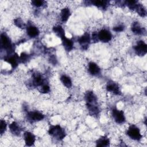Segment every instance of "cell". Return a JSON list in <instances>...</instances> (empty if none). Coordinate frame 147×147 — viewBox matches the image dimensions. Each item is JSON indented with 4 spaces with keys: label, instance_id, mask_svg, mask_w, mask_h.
Returning a JSON list of instances; mask_svg holds the SVG:
<instances>
[{
    "label": "cell",
    "instance_id": "cell-1",
    "mask_svg": "<svg viewBox=\"0 0 147 147\" xmlns=\"http://www.w3.org/2000/svg\"><path fill=\"white\" fill-rule=\"evenodd\" d=\"M49 133L59 140L63 139L65 136V132L59 125L53 126L49 130Z\"/></svg>",
    "mask_w": 147,
    "mask_h": 147
},
{
    "label": "cell",
    "instance_id": "cell-2",
    "mask_svg": "<svg viewBox=\"0 0 147 147\" xmlns=\"http://www.w3.org/2000/svg\"><path fill=\"white\" fill-rule=\"evenodd\" d=\"M127 134L129 137L134 140H138L142 137L140 130L138 127L134 125L129 127L127 131Z\"/></svg>",
    "mask_w": 147,
    "mask_h": 147
},
{
    "label": "cell",
    "instance_id": "cell-3",
    "mask_svg": "<svg viewBox=\"0 0 147 147\" xmlns=\"http://www.w3.org/2000/svg\"><path fill=\"white\" fill-rule=\"evenodd\" d=\"M137 55L139 56H144L147 52V45L143 41H139L134 47Z\"/></svg>",
    "mask_w": 147,
    "mask_h": 147
},
{
    "label": "cell",
    "instance_id": "cell-4",
    "mask_svg": "<svg viewBox=\"0 0 147 147\" xmlns=\"http://www.w3.org/2000/svg\"><path fill=\"white\" fill-rule=\"evenodd\" d=\"M112 114L115 121L118 123H122L125 121L124 113L122 111L119 110L117 109H113Z\"/></svg>",
    "mask_w": 147,
    "mask_h": 147
},
{
    "label": "cell",
    "instance_id": "cell-5",
    "mask_svg": "<svg viewBox=\"0 0 147 147\" xmlns=\"http://www.w3.org/2000/svg\"><path fill=\"white\" fill-rule=\"evenodd\" d=\"M97 36L99 40L104 42H107L110 41L112 37L110 32L106 29H102L100 30L97 34Z\"/></svg>",
    "mask_w": 147,
    "mask_h": 147
},
{
    "label": "cell",
    "instance_id": "cell-6",
    "mask_svg": "<svg viewBox=\"0 0 147 147\" xmlns=\"http://www.w3.org/2000/svg\"><path fill=\"white\" fill-rule=\"evenodd\" d=\"M79 42L82 48L84 49H87L90 42V36L87 33L84 34L79 39Z\"/></svg>",
    "mask_w": 147,
    "mask_h": 147
},
{
    "label": "cell",
    "instance_id": "cell-7",
    "mask_svg": "<svg viewBox=\"0 0 147 147\" xmlns=\"http://www.w3.org/2000/svg\"><path fill=\"white\" fill-rule=\"evenodd\" d=\"M24 140L27 146H32L35 141L34 136L30 132L26 131L24 133Z\"/></svg>",
    "mask_w": 147,
    "mask_h": 147
},
{
    "label": "cell",
    "instance_id": "cell-8",
    "mask_svg": "<svg viewBox=\"0 0 147 147\" xmlns=\"http://www.w3.org/2000/svg\"><path fill=\"white\" fill-rule=\"evenodd\" d=\"M1 44L5 49H10L11 48L10 41L5 34H1Z\"/></svg>",
    "mask_w": 147,
    "mask_h": 147
},
{
    "label": "cell",
    "instance_id": "cell-9",
    "mask_svg": "<svg viewBox=\"0 0 147 147\" xmlns=\"http://www.w3.org/2000/svg\"><path fill=\"white\" fill-rule=\"evenodd\" d=\"M28 118L32 121H40L42 120L44 116L42 114L38 111H31L28 114Z\"/></svg>",
    "mask_w": 147,
    "mask_h": 147
},
{
    "label": "cell",
    "instance_id": "cell-10",
    "mask_svg": "<svg viewBox=\"0 0 147 147\" xmlns=\"http://www.w3.org/2000/svg\"><path fill=\"white\" fill-rule=\"evenodd\" d=\"M61 38L63 45L66 51H69L73 48V42L71 40L67 38L65 36Z\"/></svg>",
    "mask_w": 147,
    "mask_h": 147
},
{
    "label": "cell",
    "instance_id": "cell-11",
    "mask_svg": "<svg viewBox=\"0 0 147 147\" xmlns=\"http://www.w3.org/2000/svg\"><path fill=\"white\" fill-rule=\"evenodd\" d=\"M107 91L114 93V94L118 95L120 94V90L118 86L114 83H109L106 86Z\"/></svg>",
    "mask_w": 147,
    "mask_h": 147
},
{
    "label": "cell",
    "instance_id": "cell-12",
    "mask_svg": "<svg viewBox=\"0 0 147 147\" xmlns=\"http://www.w3.org/2000/svg\"><path fill=\"white\" fill-rule=\"evenodd\" d=\"M131 30L133 33L137 34H142L145 32V30L142 28L137 22H135L131 26Z\"/></svg>",
    "mask_w": 147,
    "mask_h": 147
},
{
    "label": "cell",
    "instance_id": "cell-13",
    "mask_svg": "<svg viewBox=\"0 0 147 147\" xmlns=\"http://www.w3.org/2000/svg\"><path fill=\"white\" fill-rule=\"evenodd\" d=\"M88 71L91 75H96L100 72V68L96 63L90 62L88 64Z\"/></svg>",
    "mask_w": 147,
    "mask_h": 147
},
{
    "label": "cell",
    "instance_id": "cell-14",
    "mask_svg": "<svg viewBox=\"0 0 147 147\" xmlns=\"http://www.w3.org/2000/svg\"><path fill=\"white\" fill-rule=\"evenodd\" d=\"M28 35L30 37H34L38 36L39 33L38 29L34 26L30 25L26 29Z\"/></svg>",
    "mask_w": 147,
    "mask_h": 147
},
{
    "label": "cell",
    "instance_id": "cell-15",
    "mask_svg": "<svg viewBox=\"0 0 147 147\" xmlns=\"http://www.w3.org/2000/svg\"><path fill=\"white\" fill-rule=\"evenodd\" d=\"M85 98H86V100L88 104H94L96 101V98L95 95L91 91H88L86 93Z\"/></svg>",
    "mask_w": 147,
    "mask_h": 147
},
{
    "label": "cell",
    "instance_id": "cell-16",
    "mask_svg": "<svg viewBox=\"0 0 147 147\" xmlns=\"http://www.w3.org/2000/svg\"><path fill=\"white\" fill-rule=\"evenodd\" d=\"M18 57L16 55H14L7 57L5 59V60L10 63L13 68H16L18 65Z\"/></svg>",
    "mask_w": 147,
    "mask_h": 147
},
{
    "label": "cell",
    "instance_id": "cell-17",
    "mask_svg": "<svg viewBox=\"0 0 147 147\" xmlns=\"http://www.w3.org/2000/svg\"><path fill=\"white\" fill-rule=\"evenodd\" d=\"M70 16V11L68 8H64L61 11V20L63 22H65L68 20Z\"/></svg>",
    "mask_w": 147,
    "mask_h": 147
},
{
    "label": "cell",
    "instance_id": "cell-18",
    "mask_svg": "<svg viewBox=\"0 0 147 147\" xmlns=\"http://www.w3.org/2000/svg\"><path fill=\"white\" fill-rule=\"evenodd\" d=\"M10 131L14 134L16 135H18L20 133L21 131V129L19 127V126L18 125V124L16 122H12L10 126Z\"/></svg>",
    "mask_w": 147,
    "mask_h": 147
},
{
    "label": "cell",
    "instance_id": "cell-19",
    "mask_svg": "<svg viewBox=\"0 0 147 147\" xmlns=\"http://www.w3.org/2000/svg\"><path fill=\"white\" fill-rule=\"evenodd\" d=\"M62 83L67 88H70L72 86V81L69 77L66 75H62L60 78Z\"/></svg>",
    "mask_w": 147,
    "mask_h": 147
},
{
    "label": "cell",
    "instance_id": "cell-20",
    "mask_svg": "<svg viewBox=\"0 0 147 147\" xmlns=\"http://www.w3.org/2000/svg\"><path fill=\"white\" fill-rule=\"evenodd\" d=\"M43 80L42 76L39 74H34L33 75V84L36 86H41L42 84Z\"/></svg>",
    "mask_w": 147,
    "mask_h": 147
},
{
    "label": "cell",
    "instance_id": "cell-21",
    "mask_svg": "<svg viewBox=\"0 0 147 147\" xmlns=\"http://www.w3.org/2000/svg\"><path fill=\"white\" fill-rule=\"evenodd\" d=\"M53 30L54 31V32L60 38H62L63 37L65 36V32L64 29H63V28L60 26V25H57L55 26L53 28Z\"/></svg>",
    "mask_w": 147,
    "mask_h": 147
},
{
    "label": "cell",
    "instance_id": "cell-22",
    "mask_svg": "<svg viewBox=\"0 0 147 147\" xmlns=\"http://www.w3.org/2000/svg\"><path fill=\"white\" fill-rule=\"evenodd\" d=\"M109 145V140L106 137L100 138L97 141L96 145L98 146H107Z\"/></svg>",
    "mask_w": 147,
    "mask_h": 147
},
{
    "label": "cell",
    "instance_id": "cell-23",
    "mask_svg": "<svg viewBox=\"0 0 147 147\" xmlns=\"http://www.w3.org/2000/svg\"><path fill=\"white\" fill-rule=\"evenodd\" d=\"M91 2L94 5L102 8H105L107 5V1H93Z\"/></svg>",
    "mask_w": 147,
    "mask_h": 147
},
{
    "label": "cell",
    "instance_id": "cell-24",
    "mask_svg": "<svg viewBox=\"0 0 147 147\" xmlns=\"http://www.w3.org/2000/svg\"><path fill=\"white\" fill-rule=\"evenodd\" d=\"M137 13L140 15L141 17H144L146 16V10L145 7L141 4H138V6L136 8Z\"/></svg>",
    "mask_w": 147,
    "mask_h": 147
},
{
    "label": "cell",
    "instance_id": "cell-25",
    "mask_svg": "<svg viewBox=\"0 0 147 147\" xmlns=\"http://www.w3.org/2000/svg\"><path fill=\"white\" fill-rule=\"evenodd\" d=\"M126 5L129 7V9L131 10H134L136 9L137 6H138V3L137 1L132 0V1H127L126 2Z\"/></svg>",
    "mask_w": 147,
    "mask_h": 147
},
{
    "label": "cell",
    "instance_id": "cell-26",
    "mask_svg": "<svg viewBox=\"0 0 147 147\" xmlns=\"http://www.w3.org/2000/svg\"><path fill=\"white\" fill-rule=\"evenodd\" d=\"M87 108L89 111L91 113V114H96L98 111V109L97 107H96L94 104H88L87 103Z\"/></svg>",
    "mask_w": 147,
    "mask_h": 147
},
{
    "label": "cell",
    "instance_id": "cell-27",
    "mask_svg": "<svg viewBox=\"0 0 147 147\" xmlns=\"http://www.w3.org/2000/svg\"><path fill=\"white\" fill-rule=\"evenodd\" d=\"M14 24L19 28H24L25 27V25L24 24V22H22V21L20 19V18H17L16 20H14Z\"/></svg>",
    "mask_w": 147,
    "mask_h": 147
},
{
    "label": "cell",
    "instance_id": "cell-28",
    "mask_svg": "<svg viewBox=\"0 0 147 147\" xmlns=\"http://www.w3.org/2000/svg\"><path fill=\"white\" fill-rule=\"evenodd\" d=\"M44 1H41V0H34L32 1V4L36 7H40L42 6L44 3Z\"/></svg>",
    "mask_w": 147,
    "mask_h": 147
},
{
    "label": "cell",
    "instance_id": "cell-29",
    "mask_svg": "<svg viewBox=\"0 0 147 147\" xmlns=\"http://www.w3.org/2000/svg\"><path fill=\"white\" fill-rule=\"evenodd\" d=\"M6 128V123L5 121L2 119L1 121V134H2L5 132Z\"/></svg>",
    "mask_w": 147,
    "mask_h": 147
},
{
    "label": "cell",
    "instance_id": "cell-30",
    "mask_svg": "<svg viewBox=\"0 0 147 147\" xmlns=\"http://www.w3.org/2000/svg\"><path fill=\"white\" fill-rule=\"evenodd\" d=\"M20 60L22 62V63H25L27 60L28 59V56L27 54H26L25 53H22L21 55V56L20 57Z\"/></svg>",
    "mask_w": 147,
    "mask_h": 147
},
{
    "label": "cell",
    "instance_id": "cell-31",
    "mask_svg": "<svg viewBox=\"0 0 147 147\" xmlns=\"http://www.w3.org/2000/svg\"><path fill=\"white\" fill-rule=\"evenodd\" d=\"M49 90H50L49 87L47 84L43 85L41 88V91L43 93H47L49 91Z\"/></svg>",
    "mask_w": 147,
    "mask_h": 147
},
{
    "label": "cell",
    "instance_id": "cell-32",
    "mask_svg": "<svg viewBox=\"0 0 147 147\" xmlns=\"http://www.w3.org/2000/svg\"><path fill=\"white\" fill-rule=\"evenodd\" d=\"M123 28H124L122 25H119V26H117L116 27H114L113 30L115 32H121L123 30Z\"/></svg>",
    "mask_w": 147,
    "mask_h": 147
}]
</instances>
